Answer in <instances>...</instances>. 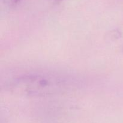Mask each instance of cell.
<instances>
[{
  "instance_id": "obj_1",
  "label": "cell",
  "mask_w": 123,
  "mask_h": 123,
  "mask_svg": "<svg viewBox=\"0 0 123 123\" xmlns=\"http://www.w3.org/2000/svg\"><path fill=\"white\" fill-rule=\"evenodd\" d=\"M82 85L76 76L61 72L31 71L18 74L6 81L5 88L16 94L47 97L72 91Z\"/></svg>"
},
{
  "instance_id": "obj_2",
  "label": "cell",
  "mask_w": 123,
  "mask_h": 123,
  "mask_svg": "<svg viewBox=\"0 0 123 123\" xmlns=\"http://www.w3.org/2000/svg\"><path fill=\"white\" fill-rule=\"evenodd\" d=\"M2 2L8 7H14L16 6L22 0H1Z\"/></svg>"
},
{
  "instance_id": "obj_3",
  "label": "cell",
  "mask_w": 123,
  "mask_h": 123,
  "mask_svg": "<svg viewBox=\"0 0 123 123\" xmlns=\"http://www.w3.org/2000/svg\"><path fill=\"white\" fill-rule=\"evenodd\" d=\"M52 1L54 2H64L65 1H67V0H51Z\"/></svg>"
}]
</instances>
